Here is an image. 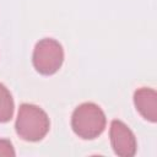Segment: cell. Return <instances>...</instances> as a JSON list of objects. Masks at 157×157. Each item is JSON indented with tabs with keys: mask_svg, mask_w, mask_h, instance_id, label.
<instances>
[{
	"mask_svg": "<svg viewBox=\"0 0 157 157\" xmlns=\"http://www.w3.org/2000/svg\"><path fill=\"white\" fill-rule=\"evenodd\" d=\"M15 129L22 140L37 142L48 134L50 129V120L48 114L39 105L22 103L18 108Z\"/></svg>",
	"mask_w": 157,
	"mask_h": 157,
	"instance_id": "cell-1",
	"label": "cell"
},
{
	"mask_svg": "<svg viewBox=\"0 0 157 157\" xmlns=\"http://www.w3.org/2000/svg\"><path fill=\"white\" fill-rule=\"evenodd\" d=\"M134 104L137 112L148 121H157V93L151 87H140L134 92Z\"/></svg>",
	"mask_w": 157,
	"mask_h": 157,
	"instance_id": "cell-5",
	"label": "cell"
},
{
	"mask_svg": "<svg viewBox=\"0 0 157 157\" xmlns=\"http://www.w3.org/2000/svg\"><path fill=\"white\" fill-rule=\"evenodd\" d=\"M15 155L16 153H15V150H13L11 141L6 140V139H0V156L13 157Z\"/></svg>",
	"mask_w": 157,
	"mask_h": 157,
	"instance_id": "cell-7",
	"label": "cell"
},
{
	"mask_svg": "<svg viewBox=\"0 0 157 157\" xmlns=\"http://www.w3.org/2000/svg\"><path fill=\"white\" fill-rule=\"evenodd\" d=\"M105 124L107 118L103 109L93 102L81 103L74 109L71 115V128L83 140L98 137L104 131Z\"/></svg>",
	"mask_w": 157,
	"mask_h": 157,
	"instance_id": "cell-2",
	"label": "cell"
},
{
	"mask_svg": "<svg viewBox=\"0 0 157 157\" xmlns=\"http://www.w3.org/2000/svg\"><path fill=\"white\" fill-rule=\"evenodd\" d=\"M109 137L115 155L121 157H132L136 153V137L130 128L121 120H112L109 128Z\"/></svg>",
	"mask_w": 157,
	"mask_h": 157,
	"instance_id": "cell-4",
	"label": "cell"
},
{
	"mask_svg": "<svg viewBox=\"0 0 157 157\" xmlns=\"http://www.w3.org/2000/svg\"><path fill=\"white\" fill-rule=\"evenodd\" d=\"M64 63L63 45L54 38H43L34 45L32 54V64L37 72L42 75L55 74Z\"/></svg>",
	"mask_w": 157,
	"mask_h": 157,
	"instance_id": "cell-3",
	"label": "cell"
},
{
	"mask_svg": "<svg viewBox=\"0 0 157 157\" xmlns=\"http://www.w3.org/2000/svg\"><path fill=\"white\" fill-rule=\"evenodd\" d=\"M15 103L11 92L0 82V123H7L13 115Z\"/></svg>",
	"mask_w": 157,
	"mask_h": 157,
	"instance_id": "cell-6",
	"label": "cell"
}]
</instances>
